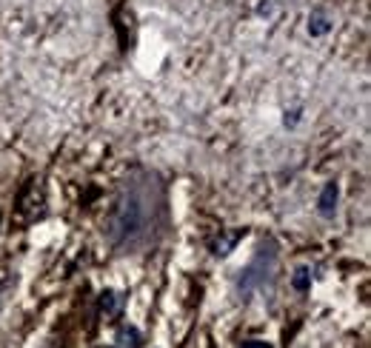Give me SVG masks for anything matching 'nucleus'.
Wrapping results in <instances>:
<instances>
[{
	"mask_svg": "<svg viewBox=\"0 0 371 348\" xmlns=\"http://www.w3.org/2000/svg\"><path fill=\"white\" fill-rule=\"evenodd\" d=\"M234 240H237V234H232V237H226L223 243H218V255H229V248L234 245Z\"/></svg>",
	"mask_w": 371,
	"mask_h": 348,
	"instance_id": "obj_6",
	"label": "nucleus"
},
{
	"mask_svg": "<svg viewBox=\"0 0 371 348\" xmlns=\"http://www.w3.org/2000/svg\"><path fill=\"white\" fill-rule=\"evenodd\" d=\"M120 308H123V297H120L117 292H103V297H100V311L106 314V317H117Z\"/></svg>",
	"mask_w": 371,
	"mask_h": 348,
	"instance_id": "obj_1",
	"label": "nucleus"
},
{
	"mask_svg": "<svg viewBox=\"0 0 371 348\" xmlns=\"http://www.w3.org/2000/svg\"><path fill=\"white\" fill-rule=\"evenodd\" d=\"M292 282H294V289H297V292H305V289H308V282H312V274H308V268H297Z\"/></svg>",
	"mask_w": 371,
	"mask_h": 348,
	"instance_id": "obj_5",
	"label": "nucleus"
},
{
	"mask_svg": "<svg viewBox=\"0 0 371 348\" xmlns=\"http://www.w3.org/2000/svg\"><path fill=\"white\" fill-rule=\"evenodd\" d=\"M243 348H271V342H263V340H249V342H243Z\"/></svg>",
	"mask_w": 371,
	"mask_h": 348,
	"instance_id": "obj_7",
	"label": "nucleus"
},
{
	"mask_svg": "<svg viewBox=\"0 0 371 348\" xmlns=\"http://www.w3.org/2000/svg\"><path fill=\"white\" fill-rule=\"evenodd\" d=\"M117 348H140V331L135 326H123L117 331Z\"/></svg>",
	"mask_w": 371,
	"mask_h": 348,
	"instance_id": "obj_2",
	"label": "nucleus"
},
{
	"mask_svg": "<svg viewBox=\"0 0 371 348\" xmlns=\"http://www.w3.org/2000/svg\"><path fill=\"white\" fill-rule=\"evenodd\" d=\"M334 206H337V186L328 183V186L323 188V195H320V214H323V217H331V214H334Z\"/></svg>",
	"mask_w": 371,
	"mask_h": 348,
	"instance_id": "obj_3",
	"label": "nucleus"
},
{
	"mask_svg": "<svg viewBox=\"0 0 371 348\" xmlns=\"http://www.w3.org/2000/svg\"><path fill=\"white\" fill-rule=\"evenodd\" d=\"M308 31H312L315 38H320V35H328V31H331V20H328L323 12H315L312 17H308Z\"/></svg>",
	"mask_w": 371,
	"mask_h": 348,
	"instance_id": "obj_4",
	"label": "nucleus"
}]
</instances>
